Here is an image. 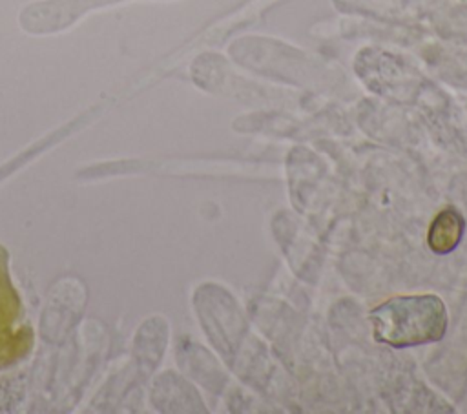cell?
Returning a JSON list of instances; mask_svg holds the SVG:
<instances>
[{
  "instance_id": "277c9868",
  "label": "cell",
  "mask_w": 467,
  "mask_h": 414,
  "mask_svg": "<svg viewBox=\"0 0 467 414\" xmlns=\"http://www.w3.org/2000/svg\"><path fill=\"white\" fill-rule=\"evenodd\" d=\"M463 217L454 208L441 210L429 226L427 243L434 254L452 252L463 237Z\"/></svg>"
},
{
  "instance_id": "7a4b0ae2",
  "label": "cell",
  "mask_w": 467,
  "mask_h": 414,
  "mask_svg": "<svg viewBox=\"0 0 467 414\" xmlns=\"http://www.w3.org/2000/svg\"><path fill=\"white\" fill-rule=\"evenodd\" d=\"M22 305L9 275L7 252L0 246V368L26 357L33 345L31 326L20 323Z\"/></svg>"
},
{
  "instance_id": "6da1fadb",
  "label": "cell",
  "mask_w": 467,
  "mask_h": 414,
  "mask_svg": "<svg viewBox=\"0 0 467 414\" xmlns=\"http://www.w3.org/2000/svg\"><path fill=\"white\" fill-rule=\"evenodd\" d=\"M374 337L389 347H416L440 341L447 330L443 301L432 294L398 295L370 312Z\"/></svg>"
},
{
  "instance_id": "3957f363",
  "label": "cell",
  "mask_w": 467,
  "mask_h": 414,
  "mask_svg": "<svg viewBox=\"0 0 467 414\" xmlns=\"http://www.w3.org/2000/svg\"><path fill=\"white\" fill-rule=\"evenodd\" d=\"M126 0H36L20 9L18 24L29 35L66 31L84 15Z\"/></svg>"
}]
</instances>
